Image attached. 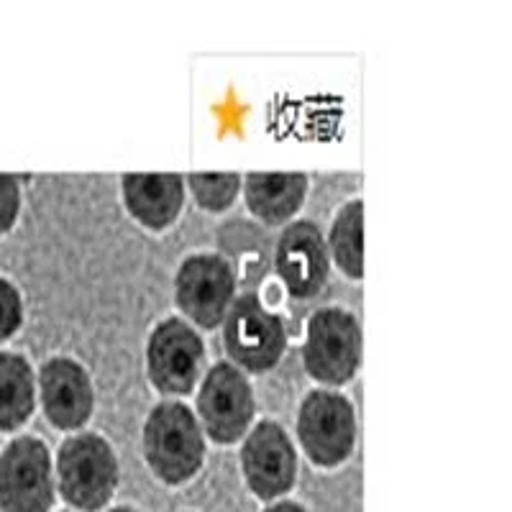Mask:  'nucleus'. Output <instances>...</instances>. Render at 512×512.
<instances>
[{"label":"nucleus","instance_id":"f257e3e1","mask_svg":"<svg viewBox=\"0 0 512 512\" xmlns=\"http://www.w3.org/2000/svg\"><path fill=\"white\" fill-rule=\"evenodd\" d=\"M144 456L162 482L182 484L198 474L205 438L198 418L182 402H162L144 425Z\"/></svg>","mask_w":512,"mask_h":512},{"label":"nucleus","instance_id":"6e6552de","mask_svg":"<svg viewBox=\"0 0 512 512\" xmlns=\"http://www.w3.org/2000/svg\"><path fill=\"white\" fill-rule=\"evenodd\" d=\"M236 292V272L216 254L185 259L177 272V305L200 328H216L226 318Z\"/></svg>","mask_w":512,"mask_h":512},{"label":"nucleus","instance_id":"f8f14e48","mask_svg":"<svg viewBox=\"0 0 512 512\" xmlns=\"http://www.w3.org/2000/svg\"><path fill=\"white\" fill-rule=\"evenodd\" d=\"M44 413L62 431L82 428L93 413V384L88 372L72 359L54 356L39 372Z\"/></svg>","mask_w":512,"mask_h":512},{"label":"nucleus","instance_id":"a211bd4d","mask_svg":"<svg viewBox=\"0 0 512 512\" xmlns=\"http://www.w3.org/2000/svg\"><path fill=\"white\" fill-rule=\"evenodd\" d=\"M21 320H24L21 295H18V290L11 282L0 277V344L18 331Z\"/></svg>","mask_w":512,"mask_h":512},{"label":"nucleus","instance_id":"dca6fc26","mask_svg":"<svg viewBox=\"0 0 512 512\" xmlns=\"http://www.w3.org/2000/svg\"><path fill=\"white\" fill-rule=\"evenodd\" d=\"M361 226H364V208L361 200H351L341 208L331 228V251L341 272L349 277L364 274V239H361Z\"/></svg>","mask_w":512,"mask_h":512},{"label":"nucleus","instance_id":"9b49d317","mask_svg":"<svg viewBox=\"0 0 512 512\" xmlns=\"http://www.w3.org/2000/svg\"><path fill=\"white\" fill-rule=\"evenodd\" d=\"M274 262L290 295L313 297L328 277V249L323 233L310 221L292 223L280 236Z\"/></svg>","mask_w":512,"mask_h":512},{"label":"nucleus","instance_id":"2eb2a0df","mask_svg":"<svg viewBox=\"0 0 512 512\" xmlns=\"http://www.w3.org/2000/svg\"><path fill=\"white\" fill-rule=\"evenodd\" d=\"M36 382L31 364L21 354L0 351V431H16L31 418Z\"/></svg>","mask_w":512,"mask_h":512},{"label":"nucleus","instance_id":"1a4fd4ad","mask_svg":"<svg viewBox=\"0 0 512 512\" xmlns=\"http://www.w3.org/2000/svg\"><path fill=\"white\" fill-rule=\"evenodd\" d=\"M198 413L213 441H239L254 420V392L244 374L231 364L210 369L200 387Z\"/></svg>","mask_w":512,"mask_h":512},{"label":"nucleus","instance_id":"423d86ee","mask_svg":"<svg viewBox=\"0 0 512 512\" xmlns=\"http://www.w3.org/2000/svg\"><path fill=\"white\" fill-rule=\"evenodd\" d=\"M297 436L318 466H336L349 459L354 448V408L333 390L310 392L297 415Z\"/></svg>","mask_w":512,"mask_h":512},{"label":"nucleus","instance_id":"0eeeda50","mask_svg":"<svg viewBox=\"0 0 512 512\" xmlns=\"http://www.w3.org/2000/svg\"><path fill=\"white\" fill-rule=\"evenodd\" d=\"M146 361L149 379L162 395H187L203 374V341L185 320L167 318L149 336Z\"/></svg>","mask_w":512,"mask_h":512},{"label":"nucleus","instance_id":"6ab92c4d","mask_svg":"<svg viewBox=\"0 0 512 512\" xmlns=\"http://www.w3.org/2000/svg\"><path fill=\"white\" fill-rule=\"evenodd\" d=\"M18 210H21V190H18L16 177L0 175V236L11 231Z\"/></svg>","mask_w":512,"mask_h":512},{"label":"nucleus","instance_id":"f03ea898","mask_svg":"<svg viewBox=\"0 0 512 512\" xmlns=\"http://www.w3.org/2000/svg\"><path fill=\"white\" fill-rule=\"evenodd\" d=\"M59 492L72 507L95 512L111 502L118 484V461L111 443L95 433L67 438L57 456Z\"/></svg>","mask_w":512,"mask_h":512},{"label":"nucleus","instance_id":"aec40b11","mask_svg":"<svg viewBox=\"0 0 512 512\" xmlns=\"http://www.w3.org/2000/svg\"><path fill=\"white\" fill-rule=\"evenodd\" d=\"M264 512H305V507H300L297 502H277V505L267 507Z\"/></svg>","mask_w":512,"mask_h":512},{"label":"nucleus","instance_id":"4468645a","mask_svg":"<svg viewBox=\"0 0 512 512\" xmlns=\"http://www.w3.org/2000/svg\"><path fill=\"white\" fill-rule=\"evenodd\" d=\"M308 195V177L300 172H254L246 177V205L267 226L295 216Z\"/></svg>","mask_w":512,"mask_h":512},{"label":"nucleus","instance_id":"9d476101","mask_svg":"<svg viewBox=\"0 0 512 512\" xmlns=\"http://www.w3.org/2000/svg\"><path fill=\"white\" fill-rule=\"evenodd\" d=\"M246 484L256 497L274 500L290 492L297 474V456L290 436L274 420H262L241 448Z\"/></svg>","mask_w":512,"mask_h":512},{"label":"nucleus","instance_id":"20e7f679","mask_svg":"<svg viewBox=\"0 0 512 512\" xmlns=\"http://www.w3.org/2000/svg\"><path fill=\"white\" fill-rule=\"evenodd\" d=\"M54 505L52 459L34 436L8 443L0 456V510L49 512Z\"/></svg>","mask_w":512,"mask_h":512},{"label":"nucleus","instance_id":"412c9836","mask_svg":"<svg viewBox=\"0 0 512 512\" xmlns=\"http://www.w3.org/2000/svg\"><path fill=\"white\" fill-rule=\"evenodd\" d=\"M111 512H139V510H134V507H116V510Z\"/></svg>","mask_w":512,"mask_h":512},{"label":"nucleus","instance_id":"f3484780","mask_svg":"<svg viewBox=\"0 0 512 512\" xmlns=\"http://www.w3.org/2000/svg\"><path fill=\"white\" fill-rule=\"evenodd\" d=\"M187 182H190L195 200L205 210H226L241 190V177L233 175V172H218V175L195 172Z\"/></svg>","mask_w":512,"mask_h":512},{"label":"nucleus","instance_id":"7ed1b4c3","mask_svg":"<svg viewBox=\"0 0 512 512\" xmlns=\"http://www.w3.org/2000/svg\"><path fill=\"white\" fill-rule=\"evenodd\" d=\"M223 344L228 356L246 372L262 374L282 359L287 333L282 320L269 313L256 295H241L223 318Z\"/></svg>","mask_w":512,"mask_h":512},{"label":"nucleus","instance_id":"ddd939ff","mask_svg":"<svg viewBox=\"0 0 512 512\" xmlns=\"http://www.w3.org/2000/svg\"><path fill=\"white\" fill-rule=\"evenodd\" d=\"M123 198L128 210L146 228L162 231L172 226L185 203V185L180 175H126Z\"/></svg>","mask_w":512,"mask_h":512},{"label":"nucleus","instance_id":"39448f33","mask_svg":"<svg viewBox=\"0 0 512 512\" xmlns=\"http://www.w3.org/2000/svg\"><path fill=\"white\" fill-rule=\"evenodd\" d=\"M303 359L318 382H349L361 359V331L354 315L341 308L318 310L310 318Z\"/></svg>","mask_w":512,"mask_h":512}]
</instances>
